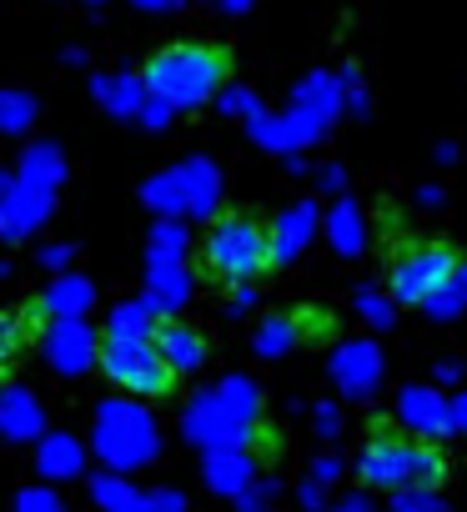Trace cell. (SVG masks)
<instances>
[{
  "label": "cell",
  "instance_id": "6da1fadb",
  "mask_svg": "<svg viewBox=\"0 0 467 512\" xmlns=\"http://www.w3.org/2000/svg\"><path fill=\"white\" fill-rule=\"evenodd\" d=\"M231 76V56L221 46H206V41H176L166 51H156L141 71V86L161 101H171L176 111L186 106H201L211 101Z\"/></svg>",
  "mask_w": 467,
  "mask_h": 512
},
{
  "label": "cell",
  "instance_id": "7a4b0ae2",
  "mask_svg": "<svg viewBox=\"0 0 467 512\" xmlns=\"http://www.w3.org/2000/svg\"><path fill=\"white\" fill-rule=\"evenodd\" d=\"M181 422H186V437L201 442L206 452L211 447H247L262 427V392L252 377L237 372V377L196 392Z\"/></svg>",
  "mask_w": 467,
  "mask_h": 512
},
{
  "label": "cell",
  "instance_id": "3957f363",
  "mask_svg": "<svg viewBox=\"0 0 467 512\" xmlns=\"http://www.w3.org/2000/svg\"><path fill=\"white\" fill-rule=\"evenodd\" d=\"M201 256H206V272L226 287V282H257L262 272H272V231L247 216V211H226L206 226V241H201Z\"/></svg>",
  "mask_w": 467,
  "mask_h": 512
},
{
  "label": "cell",
  "instance_id": "277c9868",
  "mask_svg": "<svg viewBox=\"0 0 467 512\" xmlns=\"http://www.w3.org/2000/svg\"><path fill=\"white\" fill-rule=\"evenodd\" d=\"M362 477L372 487H437L447 477V462L442 452L427 442V437H397L392 427H377L367 437V452H362Z\"/></svg>",
  "mask_w": 467,
  "mask_h": 512
},
{
  "label": "cell",
  "instance_id": "5b68a950",
  "mask_svg": "<svg viewBox=\"0 0 467 512\" xmlns=\"http://www.w3.org/2000/svg\"><path fill=\"white\" fill-rule=\"evenodd\" d=\"M96 362L131 397H166L176 387V372L156 352L151 332H106V342H96Z\"/></svg>",
  "mask_w": 467,
  "mask_h": 512
},
{
  "label": "cell",
  "instance_id": "8992f818",
  "mask_svg": "<svg viewBox=\"0 0 467 512\" xmlns=\"http://www.w3.org/2000/svg\"><path fill=\"white\" fill-rule=\"evenodd\" d=\"M91 447H96L101 462H111V472H136V467H146L156 457L161 437H156L151 412H141L136 402H101Z\"/></svg>",
  "mask_w": 467,
  "mask_h": 512
},
{
  "label": "cell",
  "instance_id": "52a82bcc",
  "mask_svg": "<svg viewBox=\"0 0 467 512\" xmlns=\"http://www.w3.org/2000/svg\"><path fill=\"white\" fill-rule=\"evenodd\" d=\"M462 256L442 241H412L397 251V262H392V297L407 302V307H422L452 272H457Z\"/></svg>",
  "mask_w": 467,
  "mask_h": 512
},
{
  "label": "cell",
  "instance_id": "ba28073f",
  "mask_svg": "<svg viewBox=\"0 0 467 512\" xmlns=\"http://www.w3.org/2000/svg\"><path fill=\"white\" fill-rule=\"evenodd\" d=\"M51 221V191L31 186V181H0V236L6 241H26Z\"/></svg>",
  "mask_w": 467,
  "mask_h": 512
},
{
  "label": "cell",
  "instance_id": "9c48e42d",
  "mask_svg": "<svg viewBox=\"0 0 467 512\" xmlns=\"http://www.w3.org/2000/svg\"><path fill=\"white\" fill-rule=\"evenodd\" d=\"M332 382L342 387V397H352V402H362V397H372L377 387H382V347L377 342H342L337 352H332Z\"/></svg>",
  "mask_w": 467,
  "mask_h": 512
},
{
  "label": "cell",
  "instance_id": "30bf717a",
  "mask_svg": "<svg viewBox=\"0 0 467 512\" xmlns=\"http://www.w3.org/2000/svg\"><path fill=\"white\" fill-rule=\"evenodd\" d=\"M46 362H51L56 372H66V377L86 372V367L96 362V332H91L81 317H56V327H51V337H46Z\"/></svg>",
  "mask_w": 467,
  "mask_h": 512
},
{
  "label": "cell",
  "instance_id": "8fae6325",
  "mask_svg": "<svg viewBox=\"0 0 467 512\" xmlns=\"http://www.w3.org/2000/svg\"><path fill=\"white\" fill-rule=\"evenodd\" d=\"M151 342H156V352L166 357V367L176 372V377H186V372H196L201 362H206V342H201V332L196 327H186V322H156L151 327Z\"/></svg>",
  "mask_w": 467,
  "mask_h": 512
},
{
  "label": "cell",
  "instance_id": "7c38bea8",
  "mask_svg": "<svg viewBox=\"0 0 467 512\" xmlns=\"http://www.w3.org/2000/svg\"><path fill=\"white\" fill-rule=\"evenodd\" d=\"M41 427H46V412L26 387H0V437L31 442V437H41Z\"/></svg>",
  "mask_w": 467,
  "mask_h": 512
},
{
  "label": "cell",
  "instance_id": "4fadbf2b",
  "mask_svg": "<svg viewBox=\"0 0 467 512\" xmlns=\"http://www.w3.org/2000/svg\"><path fill=\"white\" fill-rule=\"evenodd\" d=\"M252 477H257V457L247 447H211V462H206V487L211 492L237 497Z\"/></svg>",
  "mask_w": 467,
  "mask_h": 512
},
{
  "label": "cell",
  "instance_id": "5bb4252c",
  "mask_svg": "<svg viewBox=\"0 0 467 512\" xmlns=\"http://www.w3.org/2000/svg\"><path fill=\"white\" fill-rule=\"evenodd\" d=\"M397 422L412 427V437H437L447 432V402L432 387H407L397 397Z\"/></svg>",
  "mask_w": 467,
  "mask_h": 512
},
{
  "label": "cell",
  "instance_id": "9a60e30c",
  "mask_svg": "<svg viewBox=\"0 0 467 512\" xmlns=\"http://www.w3.org/2000/svg\"><path fill=\"white\" fill-rule=\"evenodd\" d=\"M176 176H181V191H186V211H191V216H211V206H216V196H221V171H216L211 161L191 156V161L176 166Z\"/></svg>",
  "mask_w": 467,
  "mask_h": 512
},
{
  "label": "cell",
  "instance_id": "2e32d148",
  "mask_svg": "<svg viewBox=\"0 0 467 512\" xmlns=\"http://www.w3.org/2000/svg\"><path fill=\"white\" fill-rule=\"evenodd\" d=\"M186 297H191L186 262H151V292H146V302L156 307V317H171L176 307H186Z\"/></svg>",
  "mask_w": 467,
  "mask_h": 512
},
{
  "label": "cell",
  "instance_id": "e0dca14e",
  "mask_svg": "<svg viewBox=\"0 0 467 512\" xmlns=\"http://www.w3.org/2000/svg\"><path fill=\"white\" fill-rule=\"evenodd\" d=\"M41 447H36V462H41V472L51 477V482H66V477H81V462H86V447L71 437V432H41L36 437Z\"/></svg>",
  "mask_w": 467,
  "mask_h": 512
},
{
  "label": "cell",
  "instance_id": "ac0fdd59",
  "mask_svg": "<svg viewBox=\"0 0 467 512\" xmlns=\"http://www.w3.org/2000/svg\"><path fill=\"white\" fill-rule=\"evenodd\" d=\"M312 231H317V206H312V201L292 206V211L272 226V262H292V256H302V246L312 241Z\"/></svg>",
  "mask_w": 467,
  "mask_h": 512
},
{
  "label": "cell",
  "instance_id": "d6986e66",
  "mask_svg": "<svg viewBox=\"0 0 467 512\" xmlns=\"http://www.w3.org/2000/svg\"><path fill=\"white\" fill-rule=\"evenodd\" d=\"M21 181H31V186H41V191L56 196V186L66 181V151H61L56 141L26 146V156H21Z\"/></svg>",
  "mask_w": 467,
  "mask_h": 512
},
{
  "label": "cell",
  "instance_id": "ffe728a7",
  "mask_svg": "<svg viewBox=\"0 0 467 512\" xmlns=\"http://www.w3.org/2000/svg\"><path fill=\"white\" fill-rule=\"evenodd\" d=\"M91 91L106 101V111L111 116H121V121H131L136 111H141V101H146V86L136 81V76H91Z\"/></svg>",
  "mask_w": 467,
  "mask_h": 512
},
{
  "label": "cell",
  "instance_id": "44dd1931",
  "mask_svg": "<svg viewBox=\"0 0 467 512\" xmlns=\"http://www.w3.org/2000/svg\"><path fill=\"white\" fill-rule=\"evenodd\" d=\"M91 302H96V292H91L86 277H61V282H51V292L41 297V312H51V317H81Z\"/></svg>",
  "mask_w": 467,
  "mask_h": 512
},
{
  "label": "cell",
  "instance_id": "7402d4cb",
  "mask_svg": "<svg viewBox=\"0 0 467 512\" xmlns=\"http://www.w3.org/2000/svg\"><path fill=\"white\" fill-rule=\"evenodd\" d=\"M327 236H332V246H337L342 256H357V251H362V236H367L362 206H357V201H337L332 216H327Z\"/></svg>",
  "mask_w": 467,
  "mask_h": 512
},
{
  "label": "cell",
  "instance_id": "603a6c76",
  "mask_svg": "<svg viewBox=\"0 0 467 512\" xmlns=\"http://www.w3.org/2000/svg\"><path fill=\"white\" fill-rule=\"evenodd\" d=\"M141 196H146V206H151L156 216H186V191H181L176 166L161 171V176H151V181L141 186Z\"/></svg>",
  "mask_w": 467,
  "mask_h": 512
},
{
  "label": "cell",
  "instance_id": "cb8c5ba5",
  "mask_svg": "<svg viewBox=\"0 0 467 512\" xmlns=\"http://www.w3.org/2000/svg\"><path fill=\"white\" fill-rule=\"evenodd\" d=\"M422 307H427L437 322H447V317H462V312H467V262H457V272H452V277H447V282H442V287H437V292L422 302Z\"/></svg>",
  "mask_w": 467,
  "mask_h": 512
},
{
  "label": "cell",
  "instance_id": "d4e9b609",
  "mask_svg": "<svg viewBox=\"0 0 467 512\" xmlns=\"http://www.w3.org/2000/svg\"><path fill=\"white\" fill-rule=\"evenodd\" d=\"M36 96L26 91H0V136H26L36 126Z\"/></svg>",
  "mask_w": 467,
  "mask_h": 512
},
{
  "label": "cell",
  "instance_id": "484cf974",
  "mask_svg": "<svg viewBox=\"0 0 467 512\" xmlns=\"http://www.w3.org/2000/svg\"><path fill=\"white\" fill-rule=\"evenodd\" d=\"M297 342H302V322L282 312V317L262 322V332H257V357H267V362H272V357H282V352H287V347H297Z\"/></svg>",
  "mask_w": 467,
  "mask_h": 512
},
{
  "label": "cell",
  "instance_id": "4316f807",
  "mask_svg": "<svg viewBox=\"0 0 467 512\" xmlns=\"http://www.w3.org/2000/svg\"><path fill=\"white\" fill-rule=\"evenodd\" d=\"M91 497H96L101 507H111V512L146 507V492H136V487L126 482V472H106V477H96V482H91Z\"/></svg>",
  "mask_w": 467,
  "mask_h": 512
},
{
  "label": "cell",
  "instance_id": "83f0119b",
  "mask_svg": "<svg viewBox=\"0 0 467 512\" xmlns=\"http://www.w3.org/2000/svg\"><path fill=\"white\" fill-rule=\"evenodd\" d=\"M181 256H186V226H181V216H161V226L151 231L146 262H181Z\"/></svg>",
  "mask_w": 467,
  "mask_h": 512
},
{
  "label": "cell",
  "instance_id": "f1b7e54d",
  "mask_svg": "<svg viewBox=\"0 0 467 512\" xmlns=\"http://www.w3.org/2000/svg\"><path fill=\"white\" fill-rule=\"evenodd\" d=\"M156 327V307L141 297V302H121L111 312V332H151Z\"/></svg>",
  "mask_w": 467,
  "mask_h": 512
},
{
  "label": "cell",
  "instance_id": "f546056e",
  "mask_svg": "<svg viewBox=\"0 0 467 512\" xmlns=\"http://www.w3.org/2000/svg\"><path fill=\"white\" fill-rule=\"evenodd\" d=\"M357 312H362L377 332H387V327L397 322V307H392L382 292H372V287H362V292H357Z\"/></svg>",
  "mask_w": 467,
  "mask_h": 512
},
{
  "label": "cell",
  "instance_id": "4dcf8cb0",
  "mask_svg": "<svg viewBox=\"0 0 467 512\" xmlns=\"http://www.w3.org/2000/svg\"><path fill=\"white\" fill-rule=\"evenodd\" d=\"M392 507H402V512H432V507H442V497H437V487H397V502Z\"/></svg>",
  "mask_w": 467,
  "mask_h": 512
},
{
  "label": "cell",
  "instance_id": "1f68e13d",
  "mask_svg": "<svg viewBox=\"0 0 467 512\" xmlns=\"http://www.w3.org/2000/svg\"><path fill=\"white\" fill-rule=\"evenodd\" d=\"M272 497H277V482H257V477H252V482L237 492V507H247V512L257 507V512H262V507H272Z\"/></svg>",
  "mask_w": 467,
  "mask_h": 512
},
{
  "label": "cell",
  "instance_id": "d6a6232c",
  "mask_svg": "<svg viewBox=\"0 0 467 512\" xmlns=\"http://www.w3.org/2000/svg\"><path fill=\"white\" fill-rule=\"evenodd\" d=\"M16 507H26V512H61V492L56 487H26Z\"/></svg>",
  "mask_w": 467,
  "mask_h": 512
},
{
  "label": "cell",
  "instance_id": "836d02e7",
  "mask_svg": "<svg viewBox=\"0 0 467 512\" xmlns=\"http://www.w3.org/2000/svg\"><path fill=\"white\" fill-rule=\"evenodd\" d=\"M252 302H257L252 282H226V317H247Z\"/></svg>",
  "mask_w": 467,
  "mask_h": 512
},
{
  "label": "cell",
  "instance_id": "e575fe53",
  "mask_svg": "<svg viewBox=\"0 0 467 512\" xmlns=\"http://www.w3.org/2000/svg\"><path fill=\"white\" fill-rule=\"evenodd\" d=\"M16 357H21V327L0 317V372H11Z\"/></svg>",
  "mask_w": 467,
  "mask_h": 512
},
{
  "label": "cell",
  "instance_id": "d590c367",
  "mask_svg": "<svg viewBox=\"0 0 467 512\" xmlns=\"http://www.w3.org/2000/svg\"><path fill=\"white\" fill-rule=\"evenodd\" d=\"M221 111H231V116H242V121H252V116L262 111V101H257L252 91H226V96H221Z\"/></svg>",
  "mask_w": 467,
  "mask_h": 512
},
{
  "label": "cell",
  "instance_id": "8d00e7d4",
  "mask_svg": "<svg viewBox=\"0 0 467 512\" xmlns=\"http://www.w3.org/2000/svg\"><path fill=\"white\" fill-rule=\"evenodd\" d=\"M312 417H317V432H322V437H337V432H342V412H337L332 402H317Z\"/></svg>",
  "mask_w": 467,
  "mask_h": 512
},
{
  "label": "cell",
  "instance_id": "74e56055",
  "mask_svg": "<svg viewBox=\"0 0 467 512\" xmlns=\"http://www.w3.org/2000/svg\"><path fill=\"white\" fill-rule=\"evenodd\" d=\"M71 256H76V246H71V241H56V246H41V267H56V272H61V267L71 262Z\"/></svg>",
  "mask_w": 467,
  "mask_h": 512
},
{
  "label": "cell",
  "instance_id": "f35d334b",
  "mask_svg": "<svg viewBox=\"0 0 467 512\" xmlns=\"http://www.w3.org/2000/svg\"><path fill=\"white\" fill-rule=\"evenodd\" d=\"M447 432H467V392L447 402Z\"/></svg>",
  "mask_w": 467,
  "mask_h": 512
},
{
  "label": "cell",
  "instance_id": "ab89813d",
  "mask_svg": "<svg viewBox=\"0 0 467 512\" xmlns=\"http://www.w3.org/2000/svg\"><path fill=\"white\" fill-rule=\"evenodd\" d=\"M337 477H342V462H337V457H317L312 482H322V487H327V482H337Z\"/></svg>",
  "mask_w": 467,
  "mask_h": 512
},
{
  "label": "cell",
  "instance_id": "60d3db41",
  "mask_svg": "<svg viewBox=\"0 0 467 512\" xmlns=\"http://www.w3.org/2000/svg\"><path fill=\"white\" fill-rule=\"evenodd\" d=\"M146 507H166V512H181L186 497L181 492H146Z\"/></svg>",
  "mask_w": 467,
  "mask_h": 512
},
{
  "label": "cell",
  "instance_id": "b9f144b4",
  "mask_svg": "<svg viewBox=\"0 0 467 512\" xmlns=\"http://www.w3.org/2000/svg\"><path fill=\"white\" fill-rule=\"evenodd\" d=\"M317 186H322V191H342V171H337V166H322V171H317Z\"/></svg>",
  "mask_w": 467,
  "mask_h": 512
},
{
  "label": "cell",
  "instance_id": "7bdbcfd3",
  "mask_svg": "<svg viewBox=\"0 0 467 512\" xmlns=\"http://www.w3.org/2000/svg\"><path fill=\"white\" fill-rule=\"evenodd\" d=\"M417 206L437 211V206H442V186H422V191H417Z\"/></svg>",
  "mask_w": 467,
  "mask_h": 512
},
{
  "label": "cell",
  "instance_id": "ee69618b",
  "mask_svg": "<svg viewBox=\"0 0 467 512\" xmlns=\"http://www.w3.org/2000/svg\"><path fill=\"white\" fill-rule=\"evenodd\" d=\"M302 507H322V482H302Z\"/></svg>",
  "mask_w": 467,
  "mask_h": 512
},
{
  "label": "cell",
  "instance_id": "f6af8a7d",
  "mask_svg": "<svg viewBox=\"0 0 467 512\" xmlns=\"http://www.w3.org/2000/svg\"><path fill=\"white\" fill-rule=\"evenodd\" d=\"M337 507H342V512H362V507H372V502H367L362 492H347V497H342Z\"/></svg>",
  "mask_w": 467,
  "mask_h": 512
},
{
  "label": "cell",
  "instance_id": "bcb514c9",
  "mask_svg": "<svg viewBox=\"0 0 467 512\" xmlns=\"http://www.w3.org/2000/svg\"><path fill=\"white\" fill-rule=\"evenodd\" d=\"M131 6H141V11H176L181 0H131Z\"/></svg>",
  "mask_w": 467,
  "mask_h": 512
},
{
  "label": "cell",
  "instance_id": "7dc6e473",
  "mask_svg": "<svg viewBox=\"0 0 467 512\" xmlns=\"http://www.w3.org/2000/svg\"><path fill=\"white\" fill-rule=\"evenodd\" d=\"M437 377H442V382H457V377H462V362H437Z\"/></svg>",
  "mask_w": 467,
  "mask_h": 512
},
{
  "label": "cell",
  "instance_id": "c3c4849f",
  "mask_svg": "<svg viewBox=\"0 0 467 512\" xmlns=\"http://www.w3.org/2000/svg\"><path fill=\"white\" fill-rule=\"evenodd\" d=\"M216 6H221V11H231V16H237V11H252V0H216Z\"/></svg>",
  "mask_w": 467,
  "mask_h": 512
},
{
  "label": "cell",
  "instance_id": "681fc988",
  "mask_svg": "<svg viewBox=\"0 0 467 512\" xmlns=\"http://www.w3.org/2000/svg\"><path fill=\"white\" fill-rule=\"evenodd\" d=\"M86 6H101V0H86Z\"/></svg>",
  "mask_w": 467,
  "mask_h": 512
},
{
  "label": "cell",
  "instance_id": "f907efd6",
  "mask_svg": "<svg viewBox=\"0 0 467 512\" xmlns=\"http://www.w3.org/2000/svg\"><path fill=\"white\" fill-rule=\"evenodd\" d=\"M0 181H6V171H0Z\"/></svg>",
  "mask_w": 467,
  "mask_h": 512
}]
</instances>
